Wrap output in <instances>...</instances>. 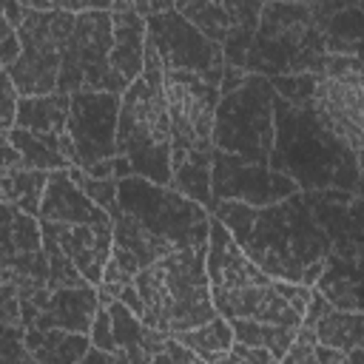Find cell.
<instances>
[{
  "instance_id": "484cf974",
  "label": "cell",
  "mask_w": 364,
  "mask_h": 364,
  "mask_svg": "<svg viewBox=\"0 0 364 364\" xmlns=\"http://www.w3.org/2000/svg\"><path fill=\"white\" fill-rule=\"evenodd\" d=\"M0 97H3V108H0V128H3V131H11V128H14V122H17L20 91H17L14 80L9 77V71H3V88H0Z\"/></svg>"
},
{
  "instance_id": "277c9868",
  "label": "cell",
  "mask_w": 364,
  "mask_h": 364,
  "mask_svg": "<svg viewBox=\"0 0 364 364\" xmlns=\"http://www.w3.org/2000/svg\"><path fill=\"white\" fill-rule=\"evenodd\" d=\"M134 290L142 301L139 318L168 336H179L219 316L208 279V242L151 262L134 276Z\"/></svg>"
},
{
  "instance_id": "cb8c5ba5",
  "label": "cell",
  "mask_w": 364,
  "mask_h": 364,
  "mask_svg": "<svg viewBox=\"0 0 364 364\" xmlns=\"http://www.w3.org/2000/svg\"><path fill=\"white\" fill-rule=\"evenodd\" d=\"M14 145H17V151L23 154V162L28 165V168H40V171H60V168H71V162L57 151V148H51V145H46L43 139H37L34 134H28V131H23V128H11V131H3Z\"/></svg>"
},
{
  "instance_id": "d6986e66",
  "label": "cell",
  "mask_w": 364,
  "mask_h": 364,
  "mask_svg": "<svg viewBox=\"0 0 364 364\" xmlns=\"http://www.w3.org/2000/svg\"><path fill=\"white\" fill-rule=\"evenodd\" d=\"M26 347L37 364H74L85 358L91 347V336L60 327H28Z\"/></svg>"
},
{
  "instance_id": "7402d4cb",
  "label": "cell",
  "mask_w": 364,
  "mask_h": 364,
  "mask_svg": "<svg viewBox=\"0 0 364 364\" xmlns=\"http://www.w3.org/2000/svg\"><path fill=\"white\" fill-rule=\"evenodd\" d=\"M228 321L233 327L236 341L264 347L276 355V361H284V355L299 333L296 324H273V321H259V318H228Z\"/></svg>"
},
{
  "instance_id": "4316f807",
  "label": "cell",
  "mask_w": 364,
  "mask_h": 364,
  "mask_svg": "<svg viewBox=\"0 0 364 364\" xmlns=\"http://www.w3.org/2000/svg\"><path fill=\"white\" fill-rule=\"evenodd\" d=\"M0 31H3L0 57H3V68H9V65H14V60L20 57L23 43H20V31H17V26H11L9 20H0Z\"/></svg>"
},
{
  "instance_id": "5bb4252c",
  "label": "cell",
  "mask_w": 364,
  "mask_h": 364,
  "mask_svg": "<svg viewBox=\"0 0 364 364\" xmlns=\"http://www.w3.org/2000/svg\"><path fill=\"white\" fill-rule=\"evenodd\" d=\"M301 324L316 330V338L321 344L338 347L347 355L358 347H364V313L347 310V307H336L318 287H313L310 304L304 310Z\"/></svg>"
},
{
  "instance_id": "ac0fdd59",
  "label": "cell",
  "mask_w": 364,
  "mask_h": 364,
  "mask_svg": "<svg viewBox=\"0 0 364 364\" xmlns=\"http://www.w3.org/2000/svg\"><path fill=\"white\" fill-rule=\"evenodd\" d=\"M68 108H71V94H31L20 97L17 108V128L34 134L46 145L57 148L63 154L65 145V122H68ZM65 156V154H63Z\"/></svg>"
},
{
  "instance_id": "7c38bea8",
  "label": "cell",
  "mask_w": 364,
  "mask_h": 364,
  "mask_svg": "<svg viewBox=\"0 0 364 364\" xmlns=\"http://www.w3.org/2000/svg\"><path fill=\"white\" fill-rule=\"evenodd\" d=\"M264 0H176V11L225 48L230 65L245 68Z\"/></svg>"
},
{
  "instance_id": "83f0119b",
  "label": "cell",
  "mask_w": 364,
  "mask_h": 364,
  "mask_svg": "<svg viewBox=\"0 0 364 364\" xmlns=\"http://www.w3.org/2000/svg\"><path fill=\"white\" fill-rule=\"evenodd\" d=\"M225 361H256V364H270L276 361V355L264 347H253V344H245V341H233L230 353Z\"/></svg>"
},
{
  "instance_id": "3957f363",
  "label": "cell",
  "mask_w": 364,
  "mask_h": 364,
  "mask_svg": "<svg viewBox=\"0 0 364 364\" xmlns=\"http://www.w3.org/2000/svg\"><path fill=\"white\" fill-rule=\"evenodd\" d=\"M117 156L128 162L131 173L159 185H171L173 134L165 97V68L151 43L145 46L142 74L122 91L117 122Z\"/></svg>"
},
{
  "instance_id": "4fadbf2b",
  "label": "cell",
  "mask_w": 364,
  "mask_h": 364,
  "mask_svg": "<svg viewBox=\"0 0 364 364\" xmlns=\"http://www.w3.org/2000/svg\"><path fill=\"white\" fill-rule=\"evenodd\" d=\"M210 188H213V202L239 199L247 205H270V202H279V199L296 193L299 182L276 168H267V165L250 162L239 154L213 148Z\"/></svg>"
},
{
  "instance_id": "8992f818",
  "label": "cell",
  "mask_w": 364,
  "mask_h": 364,
  "mask_svg": "<svg viewBox=\"0 0 364 364\" xmlns=\"http://www.w3.org/2000/svg\"><path fill=\"white\" fill-rule=\"evenodd\" d=\"M273 88L304 108L355 156L364 154V68L273 77Z\"/></svg>"
},
{
  "instance_id": "30bf717a",
  "label": "cell",
  "mask_w": 364,
  "mask_h": 364,
  "mask_svg": "<svg viewBox=\"0 0 364 364\" xmlns=\"http://www.w3.org/2000/svg\"><path fill=\"white\" fill-rule=\"evenodd\" d=\"M122 94L117 91H74L68 108V159L71 165L91 171L102 159L117 156V122Z\"/></svg>"
},
{
  "instance_id": "2e32d148",
  "label": "cell",
  "mask_w": 364,
  "mask_h": 364,
  "mask_svg": "<svg viewBox=\"0 0 364 364\" xmlns=\"http://www.w3.org/2000/svg\"><path fill=\"white\" fill-rule=\"evenodd\" d=\"M100 304L102 301H100L97 284L57 287V290H51L48 301L43 304V310L31 327H60V330H71V333H91Z\"/></svg>"
},
{
  "instance_id": "d4e9b609",
  "label": "cell",
  "mask_w": 364,
  "mask_h": 364,
  "mask_svg": "<svg viewBox=\"0 0 364 364\" xmlns=\"http://www.w3.org/2000/svg\"><path fill=\"white\" fill-rule=\"evenodd\" d=\"M34 9H54V11H114L119 0H31Z\"/></svg>"
},
{
  "instance_id": "6da1fadb",
  "label": "cell",
  "mask_w": 364,
  "mask_h": 364,
  "mask_svg": "<svg viewBox=\"0 0 364 364\" xmlns=\"http://www.w3.org/2000/svg\"><path fill=\"white\" fill-rule=\"evenodd\" d=\"M210 213L225 222L239 247L273 279L307 287L318 282L330 256V239L299 191L270 205L219 199Z\"/></svg>"
},
{
  "instance_id": "603a6c76",
  "label": "cell",
  "mask_w": 364,
  "mask_h": 364,
  "mask_svg": "<svg viewBox=\"0 0 364 364\" xmlns=\"http://www.w3.org/2000/svg\"><path fill=\"white\" fill-rule=\"evenodd\" d=\"M176 338L182 344H188L199 355V361H225L233 341H236L233 327L225 316H216V318H210V321H205L193 330H185Z\"/></svg>"
},
{
  "instance_id": "9c48e42d",
  "label": "cell",
  "mask_w": 364,
  "mask_h": 364,
  "mask_svg": "<svg viewBox=\"0 0 364 364\" xmlns=\"http://www.w3.org/2000/svg\"><path fill=\"white\" fill-rule=\"evenodd\" d=\"M165 97L171 111L173 162L182 159H213V119L222 100V80L165 68Z\"/></svg>"
},
{
  "instance_id": "e0dca14e",
  "label": "cell",
  "mask_w": 364,
  "mask_h": 364,
  "mask_svg": "<svg viewBox=\"0 0 364 364\" xmlns=\"http://www.w3.org/2000/svg\"><path fill=\"white\" fill-rule=\"evenodd\" d=\"M111 330H114V347L122 361H156L165 350L168 333L145 324L122 299H111Z\"/></svg>"
},
{
  "instance_id": "ffe728a7",
  "label": "cell",
  "mask_w": 364,
  "mask_h": 364,
  "mask_svg": "<svg viewBox=\"0 0 364 364\" xmlns=\"http://www.w3.org/2000/svg\"><path fill=\"white\" fill-rule=\"evenodd\" d=\"M0 188H3V202H11L17 208H23L26 213H40L43 205V193L48 185L51 171H40V168H28V165H17L11 171H0Z\"/></svg>"
},
{
  "instance_id": "4dcf8cb0",
  "label": "cell",
  "mask_w": 364,
  "mask_h": 364,
  "mask_svg": "<svg viewBox=\"0 0 364 364\" xmlns=\"http://www.w3.org/2000/svg\"><path fill=\"white\" fill-rule=\"evenodd\" d=\"M358 173H361V179H364V154L358 156Z\"/></svg>"
},
{
  "instance_id": "9a60e30c",
  "label": "cell",
  "mask_w": 364,
  "mask_h": 364,
  "mask_svg": "<svg viewBox=\"0 0 364 364\" xmlns=\"http://www.w3.org/2000/svg\"><path fill=\"white\" fill-rule=\"evenodd\" d=\"M114 17V46H111V68L128 88L145 68V46H148V20L128 3L111 11Z\"/></svg>"
},
{
  "instance_id": "8fae6325",
  "label": "cell",
  "mask_w": 364,
  "mask_h": 364,
  "mask_svg": "<svg viewBox=\"0 0 364 364\" xmlns=\"http://www.w3.org/2000/svg\"><path fill=\"white\" fill-rule=\"evenodd\" d=\"M148 20V43L156 48L162 68H185L222 80L228 68L225 48L210 40L202 28H196L176 9L145 17Z\"/></svg>"
},
{
  "instance_id": "ba28073f",
  "label": "cell",
  "mask_w": 364,
  "mask_h": 364,
  "mask_svg": "<svg viewBox=\"0 0 364 364\" xmlns=\"http://www.w3.org/2000/svg\"><path fill=\"white\" fill-rule=\"evenodd\" d=\"M117 205L168 250L208 242L210 210L171 185H159L136 173L122 176L117 188Z\"/></svg>"
},
{
  "instance_id": "44dd1931",
  "label": "cell",
  "mask_w": 364,
  "mask_h": 364,
  "mask_svg": "<svg viewBox=\"0 0 364 364\" xmlns=\"http://www.w3.org/2000/svg\"><path fill=\"white\" fill-rule=\"evenodd\" d=\"M31 250H43L40 216L26 213L11 202H3V259L23 256Z\"/></svg>"
},
{
  "instance_id": "52a82bcc",
  "label": "cell",
  "mask_w": 364,
  "mask_h": 364,
  "mask_svg": "<svg viewBox=\"0 0 364 364\" xmlns=\"http://www.w3.org/2000/svg\"><path fill=\"white\" fill-rule=\"evenodd\" d=\"M276 142V88L264 74L247 71L222 91L213 119V148L270 165Z\"/></svg>"
},
{
  "instance_id": "f1b7e54d",
  "label": "cell",
  "mask_w": 364,
  "mask_h": 364,
  "mask_svg": "<svg viewBox=\"0 0 364 364\" xmlns=\"http://www.w3.org/2000/svg\"><path fill=\"white\" fill-rule=\"evenodd\" d=\"M142 17H151V14H159V11H171L176 9V0H128Z\"/></svg>"
},
{
  "instance_id": "5b68a950",
  "label": "cell",
  "mask_w": 364,
  "mask_h": 364,
  "mask_svg": "<svg viewBox=\"0 0 364 364\" xmlns=\"http://www.w3.org/2000/svg\"><path fill=\"white\" fill-rule=\"evenodd\" d=\"M344 159H355L310 108L276 91V142L270 165L301 185H341ZM358 165V162H355Z\"/></svg>"
},
{
  "instance_id": "1f68e13d",
  "label": "cell",
  "mask_w": 364,
  "mask_h": 364,
  "mask_svg": "<svg viewBox=\"0 0 364 364\" xmlns=\"http://www.w3.org/2000/svg\"><path fill=\"white\" fill-rule=\"evenodd\" d=\"M284 3H327V0H284Z\"/></svg>"
},
{
  "instance_id": "7a4b0ae2",
  "label": "cell",
  "mask_w": 364,
  "mask_h": 364,
  "mask_svg": "<svg viewBox=\"0 0 364 364\" xmlns=\"http://www.w3.org/2000/svg\"><path fill=\"white\" fill-rule=\"evenodd\" d=\"M208 279L216 313L225 318H259L299 327L313 296L307 284L264 273L213 213L208 233Z\"/></svg>"
},
{
  "instance_id": "f546056e",
  "label": "cell",
  "mask_w": 364,
  "mask_h": 364,
  "mask_svg": "<svg viewBox=\"0 0 364 364\" xmlns=\"http://www.w3.org/2000/svg\"><path fill=\"white\" fill-rule=\"evenodd\" d=\"M26 11H28V6H23L20 0H3V20H9L11 26H20Z\"/></svg>"
}]
</instances>
